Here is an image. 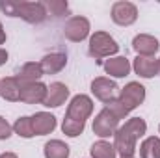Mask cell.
<instances>
[{
	"instance_id": "6da1fadb",
	"label": "cell",
	"mask_w": 160,
	"mask_h": 158,
	"mask_svg": "<svg viewBox=\"0 0 160 158\" xmlns=\"http://www.w3.org/2000/svg\"><path fill=\"white\" fill-rule=\"evenodd\" d=\"M0 11L9 15V17H21L22 21L30 24H39L48 15L45 9L43 2H13V0H2L0 2Z\"/></svg>"
},
{
	"instance_id": "7a4b0ae2",
	"label": "cell",
	"mask_w": 160,
	"mask_h": 158,
	"mask_svg": "<svg viewBox=\"0 0 160 158\" xmlns=\"http://www.w3.org/2000/svg\"><path fill=\"white\" fill-rule=\"evenodd\" d=\"M119 52V45L108 32H95L89 36V47L88 54L101 62L102 58H112Z\"/></svg>"
},
{
	"instance_id": "3957f363",
	"label": "cell",
	"mask_w": 160,
	"mask_h": 158,
	"mask_svg": "<svg viewBox=\"0 0 160 158\" xmlns=\"http://www.w3.org/2000/svg\"><path fill=\"white\" fill-rule=\"evenodd\" d=\"M91 128H93V134H95V136H99L101 140L114 138L116 130L119 128V119L116 117L114 114H110L106 108H102V110L95 116Z\"/></svg>"
},
{
	"instance_id": "277c9868",
	"label": "cell",
	"mask_w": 160,
	"mask_h": 158,
	"mask_svg": "<svg viewBox=\"0 0 160 158\" xmlns=\"http://www.w3.org/2000/svg\"><path fill=\"white\" fill-rule=\"evenodd\" d=\"M110 17L118 26H132L138 21V7L128 0H118L112 4Z\"/></svg>"
},
{
	"instance_id": "5b68a950",
	"label": "cell",
	"mask_w": 160,
	"mask_h": 158,
	"mask_svg": "<svg viewBox=\"0 0 160 158\" xmlns=\"http://www.w3.org/2000/svg\"><path fill=\"white\" fill-rule=\"evenodd\" d=\"M91 114H93V101H91V97L84 95V93H78V95H75L69 101L65 117H71V119H77V121L86 123Z\"/></svg>"
},
{
	"instance_id": "8992f818",
	"label": "cell",
	"mask_w": 160,
	"mask_h": 158,
	"mask_svg": "<svg viewBox=\"0 0 160 158\" xmlns=\"http://www.w3.org/2000/svg\"><path fill=\"white\" fill-rule=\"evenodd\" d=\"M145 95H147V93H145V87H143L140 82H128L125 87H121L118 99L125 104V108H127L128 112H132V110H136L138 106L143 104Z\"/></svg>"
},
{
	"instance_id": "52a82bcc",
	"label": "cell",
	"mask_w": 160,
	"mask_h": 158,
	"mask_svg": "<svg viewBox=\"0 0 160 158\" xmlns=\"http://www.w3.org/2000/svg\"><path fill=\"white\" fill-rule=\"evenodd\" d=\"M89 32H91V24H89V19L82 17V15H75L71 17L67 22H65V28H63V36L73 43H80V41L88 39L89 37Z\"/></svg>"
},
{
	"instance_id": "ba28073f",
	"label": "cell",
	"mask_w": 160,
	"mask_h": 158,
	"mask_svg": "<svg viewBox=\"0 0 160 158\" xmlns=\"http://www.w3.org/2000/svg\"><path fill=\"white\" fill-rule=\"evenodd\" d=\"M118 84L108 77H97L91 80V93L95 95V99H99L101 102H108L112 99H116V91H118Z\"/></svg>"
},
{
	"instance_id": "9c48e42d",
	"label": "cell",
	"mask_w": 160,
	"mask_h": 158,
	"mask_svg": "<svg viewBox=\"0 0 160 158\" xmlns=\"http://www.w3.org/2000/svg\"><path fill=\"white\" fill-rule=\"evenodd\" d=\"M69 95H71V89L63 82H52L47 87V97L43 101V106L45 108H58V106L65 104Z\"/></svg>"
},
{
	"instance_id": "30bf717a",
	"label": "cell",
	"mask_w": 160,
	"mask_h": 158,
	"mask_svg": "<svg viewBox=\"0 0 160 158\" xmlns=\"http://www.w3.org/2000/svg\"><path fill=\"white\" fill-rule=\"evenodd\" d=\"M47 84L43 82H30V84H21V102L24 104H43L47 97Z\"/></svg>"
},
{
	"instance_id": "8fae6325",
	"label": "cell",
	"mask_w": 160,
	"mask_h": 158,
	"mask_svg": "<svg viewBox=\"0 0 160 158\" xmlns=\"http://www.w3.org/2000/svg\"><path fill=\"white\" fill-rule=\"evenodd\" d=\"M136 138H132L123 126H119L114 134V149L116 153L119 155L121 158H128V156H134L136 153Z\"/></svg>"
},
{
	"instance_id": "7c38bea8",
	"label": "cell",
	"mask_w": 160,
	"mask_h": 158,
	"mask_svg": "<svg viewBox=\"0 0 160 158\" xmlns=\"http://www.w3.org/2000/svg\"><path fill=\"white\" fill-rule=\"evenodd\" d=\"M132 48L138 56H145V58H151L158 52L160 43L155 36L151 34H138L134 39H132Z\"/></svg>"
},
{
	"instance_id": "4fadbf2b",
	"label": "cell",
	"mask_w": 160,
	"mask_h": 158,
	"mask_svg": "<svg viewBox=\"0 0 160 158\" xmlns=\"http://www.w3.org/2000/svg\"><path fill=\"white\" fill-rule=\"evenodd\" d=\"M102 69L106 75H110L112 78H125L130 75L132 71V63L128 62V58L125 56H112L110 60H106L102 63Z\"/></svg>"
},
{
	"instance_id": "5bb4252c",
	"label": "cell",
	"mask_w": 160,
	"mask_h": 158,
	"mask_svg": "<svg viewBox=\"0 0 160 158\" xmlns=\"http://www.w3.org/2000/svg\"><path fill=\"white\" fill-rule=\"evenodd\" d=\"M132 69L140 78H153L158 75V60L155 56H151V58L136 56L132 62Z\"/></svg>"
},
{
	"instance_id": "9a60e30c",
	"label": "cell",
	"mask_w": 160,
	"mask_h": 158,
	"mask_svg": "<svg viewBox=\"0 0 160 158\" xmlns=\"http://www.w3.org/2000/svg\"><path fill=\"white\" fill-rule=\"evenodd\" d=\"M56 125H58L56 116H52L50 112H38V114L32 116V126H34L36 136L52 134L54 128H56Z\"/></svg>"
},
{
	"instance_id": "2e32d148",
	"label": "cell",
	"mask_w": 160,
	"mask_h": 158,
	"mask_svg": "<svg viewBox=\"0 0 160 158\" xmlns=\"http://www.w3.org/2000/svg\"><path fill=\"white\" fill-rule=\"evenodd\" d=\"M39 63L43 67L45 75H58L67 65V54H63V52H50V54L43 56V60Z\"/></svg>"
},
{
	"instance_id": "e0dca14e",
	"label": "cell",
	"mask_w": 160,
	"mask_h": 158,
	"mask_svg": "<svg viewBox=\"0 0 160 158\" xmlns=\"http://www.w3.org/2000/svg\"><path fill=\"white\" fill-rule=\"evenodd\" d=\"M0 97L8 102L21 101V82L17 77H6L0 80Z\"/></svg>"
},
{
	"instance_id": "ac0fdd59",
	"label": "cell",
	"mask_w": 160,
	"mask_h": 158,
	"mask_svg": "<svg viewBox=\"0 0 160 158\" xmlns=\"http://www.w3.org/2000/svg\"><path fill=\"white\" fill-rule=\"evenodd\" d=\"M43 75L45 73H43V67L39 62H26L15 77L19 78L21 84H30V82H39Z\"/></svg>"
},
{
	"instance_id": "d6986e66",
	"label": "cell",
	"mask_w": 160,
	"mask_h": 158,
	"mask_svg": "<svg viewBox=\"0 0 160 158\" xmlns=\"http://www.w3.org/2000/svg\"><path fill=\"white\" fill-rule=\"evenodd\" d=\"M71 149L62 140H48L43 145V156L45 158H69Z\"/></svg>"
},
{
	"instance_id": "ffe728a7",
	"label": "cell",
	"mask_w": 160,
	"mask_h": 158,
	"mask_svg": "<svg viewBox=\"0 0 160 158\" xmlns=\"http://www.w3.org/2000/svg\"><path fill=\"white\" fill-rule=\"evenodd\" d=\"M140 158H160L158 136H149L140 143Z\"/></svg>"
},
{
	"instance_id": "44dd1931",
	"label": "cell",
	"mask_w": 160,
	"mask_h": 158,
	"mask_svg": "<svg viewBox=\"0 0 160 158\" xmlns=\"http://www.w3.org/2000/svg\"><path fill=\"white\" fill-rule=\"evenodd\" d=\"M91 158H118V153L114 149V143L106 141V140H99L91 145L89 149Z\"/></svg>"
},
{
	"instance_id": "7402d4cb",
	"label": "cell",
	"mask_w": 160,
	"mask_h": 158,
	"mask_svg": "<svg viewBox=\"0 0 160 158\" xmlns=\"http://www.w3.org/2000/svg\"><path fill=\"white\" fill-rule=\"evenodd\" d=\"M121 126H123L132 138H136V141L147 134V123H145V119H142V117H130L125 125H121Z\"/></svg>"
},
{
	"instance_id": "603a6c76",
	"label": "cell",
	"mask_w": 160,
	"mask_h": 158,
	"mask_svg": "<svg viewBox=\"0 0 160 158\" xmlns=\"http://www.w3.org/2000/svg\"><path fill=\"white\" fill-rule=\"evenodd\" d=\"M13 132L19 136V138H24V140H30L36 136L34 132V126H32V117L28 116H22L13 123Z\"/></svg>"
},
{
	"instance_id": "cb8c5ba5",
	"label": "cell",
	"mask_w": 160,
	"mask_h": 158,
	"mask_svg": "<svg viewBox=\"0 0 160 158\" xmlns=\"http://www.w3.org/2000/svg\"><path fill=\"white\" fill-rule=\"evenodd\" d=\"M84 128H86V123L77 121V119H71V117H65L63 123H62V130L69 138H77L80 134H84Z\"/></svg>"
},
{
	"instance_id": "d4e9b609",
	"label": "cell",
	"mask_w": 160,
	"mask_h": 158,
	"mask_svg": "<svg viewBox=\"0 0 160 158\" xmlns=\"http://www.w3.org/2000/svg\"><path fill=\"white\" fill-rule=\"evenodd\" d=\"M43 4H45L47 15L62 17V15H67V13H69V4L63 2V0H47V2H43Z\"/></svg>"
},
{
	"instance_id": "484cf974",
	"label": "cell",
	"mask_w": 160,
	"mask_h": 158,
	"mask_svg": "<svg viewBox=\"0 0 160 158\" xmlns=\"http://www.w3.org/2000/svg\"><path fill=\"white\" fill-rule=\"evenodd\" d=\"M104 108H106L110 114H114V116L119 119V121H121V119H127V116L130 114V112L125 108V104L121 102L118 97H116V99H112V101H108V102L104 104Z\"/></svg>"
},
{
	"instance_id": "4316f807",
	"label": "cell",
	"mask_w": 160,
	"mask_h": 158,
	"mask_svg": "<svg viewBox=\"0 0 160 158\" xmlns=\"http://www.w3.org/2000/svg\"><path fill=\"white\" fill-rule=\"evenodd\" d=\"M13 134V125L8 123V119L0 116V140H9Z\"/></svg>"
},
{
	"instance_id": "83f0119b",
	"label": "cell",
	"mask_w": 160,
	"mask_h": 158,
	"mask_svg": "<svg viewBox=\"0 0 160 158\" xmlns=\"http://www.w3.org/2000/svg\"><path fill=\"white\" fill-rule=\"evenodd\" d=\"M8 58H9V54H8V50L0 47V67H2V65H4V63L8 62Z\"/></svg>"
},
{
	"instance_id": "f1b7e54d",
	"label": "cell",
	"mask_w": 160,
	"mask_h": 158,
	"mask_svg": "<svg viewBox=\"0 0 160 158\" xmlns=\"http://www.w3.org/2000/svg\"><path fill=\"white\" fill-rule=\"evenodd\" d=\"M6 30H4V26H2V22H0V45H4L6 43Z\"/></svg>"
},
{
	"instance_id": "f546056e",
	"label": "cell",
	"mask_w": 160,
	"mask_h": 158,
	"mask_svg": "<svg viewBox=\"0 0 160 158\" xmlns=\"http://www.w3.org/2000/svg\"><path fill=\"white\" fill-rule=\"evenodd\" d=\"M0 158H19V156H17L15 153H9V151H8V153H2V155H0Z\"/></svg>"
},
{
	"instance_id": "4dcf8cb0",
	"label": "cell",
	"mask_w": 160,
	"mask_h": 158,
	"mask_svg": "<svg viewBox=\"0 0 160 158\" xmlns=\"http://www.w3.org/2000/svg\"><path fill=\"white\" fill-rule=\"evenodd\" d=\"M158 75H160V58H158Z\"/></svg>"
},
{
	"instance_id": "1f68e13d",
	"label": "cell",
	"mask_w": 160,
	"mask_h": 158,
	"mask_svg": "<svg viewBox=\"0 0 160 158\" xmlns=\"http://www.w3.org/2000/svg\"><path fill=\"white\" fill-rule=\"evenodd\" d=\"M158 134H160V125H158Z\"/></svg>"
},
{
	"instance_id": "d6a6232c",
	"label": "cell",
	"mask_w": 160,
	"mask_h": 158,
	"mask_svg": "<svg viewBox=\"0 0 160 158\" xmlns=\"http://www.w3.org/2000/svg\"><path fill=\"white\" fill-rule=\"evenodd\" d=\"M128 158H134V156H128Z\"/></svg>"
}]
</instances>
